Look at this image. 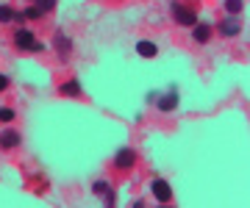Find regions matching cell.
I'll use <instances>...</instances> for the list:
<instances>
[{
	"label": "cell",
	"instance_id": "1",
	"mask_svg": "<svg viewBox=\"0 0 250 208\" xmlns=\"http://www.w3.org/2000/svg\"><path fill=\"white\" fill-rule=\"evenodd\" d=\"M172 17L178 19L181 25H195V22H197L195 11H192V9H184L181 3H172Z\"/></svg>",
	"mask_w": 250,
	"mask_h": 208
},
{
	"label": "cell",
	"instance_id": "2",
	"mask_svg": "<svg viewBox=\"0 0 250 208\" xmlns=\"http://www.w3.org/2000/svg\"><path fill=\"white\" fill-rule=\"evenodd\" d=\"M56 53H59V58H62V61H70V53H72V42L67 37H64V34H59V37H56Z\"/></svg>",
	"mask_w": 250,
	"mask_h": 208
},
{
	"label": "cell",
	"instance_id": "3",
	"mask_svg": "<svg viewBox=\"0 0 250 208\" xmlns=\"http://www.w3.org/2000/svg\"><path fill=\"white\" fill-rule=\"evenodd\" d=\"M150 189H153V194H156V200H159L161 206H164V203H170V200H172V189H170V186H167L164 181H153V186H150Z\"/></svg>",
	"mask_w": 250,
	"mask_h": 208
},
{
	"label": "cell",
	"instance_id": "4",
	"mask_svg": "<svg viewBox=\"0 0 250 208\" xmlns=\"http://www.w3.org/2000/svg\"><path fill=\"white\" fill-rule=\"evenodd\" d=\"M34 34H31V31H25V28H20L17 34H14V45L20 47V50H31V47H34Z\"/></svg>",
	"mask_w": 250,
	"mask_h": 208
},
{
	"label": "cell",
	"instance_id": "5",
	"mask_svg": "<svg viewBox=\"0 0 250 208\" xmlns=\"http://www.w3.org/2000/svg\"><path fill=\"white\" fill-rule=\"evenodd\" d=\"M134 161H136V153L131 150V147L120 150V153H117V158H114V164L120 167V170H128V167H134Z\"/></svg>",
	"mask_w": 250,
	"mask_h": 208
},
{
	"label": "cell",
	"instance_id": "6",
	"mask_svg": "<svg viewBox=\"0 0 250 208\" xmlns=\"http://www.w3.org/2000/svg\"><path fill=\"white\" fill-rule=\"evenodd\" d=\"M159 109L161 111H175V109H178V92H175V89L167 92V95L159 100Z\"/></svg>",
	"mask_w": 250,
	"mask_h": 208
},
{
	"label": "cell",
	"instance_id": "7",
	"mask_svg": "<svg viewBox=\"0 0 250 208\" xmlns=\"http://www.w3.org/2000/svg\"><path fill=\"white\" fill-rule=\"evenodd\" d=\"M20 145V133L17 131H3V133H0V147H6V150H11V147H17Z\"/></svg>",
	"mask_w": 250,
	"mask_h": 208
},
{
	"label": "cell",
	"instance_id": "8",
	"mask_svg": "<svg viewBox=\"0 0 250 208\" xmlns=\"http://www.w3.org/2000/svg\"><path fill=\"white\" fill-rule=\"evenodd\" d=\"M220 34H223V37H236V34H239V22H236V19H223V22H220Z\"/></svg>",
	"mask_w": 250,
	"mask_h": 208
},
{
	"label": "cell",
	"instance_id": "9",
	"mask_svg": "<svg viewBox=\"0 0 250 208\" xmlns=\"http://www.w3.org/2000/svg\"><path fill=\"white\" fill-rule=\"evenodd\" d=\"M136 53L142 56V58H153V56L159 53V47L153 45V42H147V39H145V42H139V45H136Z\"/></svg>",
	"mask_w": 250,
	"mask_h": 208
},
{
	"label": "cell",
	"instance_id": "10",
	"mask_svg": "<svg viewBox=\"0 0 250 208\" xmlns=\"http://www.w3.org/2000/svg\"><path fill=\"white\" fill-rule=\"evenodd\" d=\"M62 95H67V97H78L81 95V83L78 81H67L62 86Z\"/></svg>",
	"mask_w": 250,
	"mask_h": 208
},
{
	"label": "cell",
	"instance_id": "11",
	"mask_svg": "<svg viewBox=\"0 0 250 208\" xmlns=\"http://www.w3.org/2000/svg\"><path fill=\"white\" fill-rule=\"evenodd\" d=\"M208 37H211L208 25H195V42H208Z\"/></svg>",
	"mask_w": 250,
	"mask_h": 208
},
{
	"label": "cell",
	"instance_id": "12",
	"mask_svg": "<svg viewBox=\"0 0 250 208\" xmlns=\"http://www.w3.org/2000/svg\"><path fill=\"white\" fill-rule=\"evenodd\" d=\"M14 17H17V14H14L9 6H0V22H11Z\"/></svg>",
	"mask_w": 250,
	"mask_h": 208
},
{
	"label": "cell",
	"instance_id": "13",
	"mask_svg": "<svg viewBox=\"0 0 250 208\" xmlns=\"http://www.w3.org/2000/svg\"><path fill=\"white\" fill-rule=\"evenodd\" d=\"M56 6V0H36V9L42 11V14H45V11H50Z\"/></svg>",
	"mask_w": 250,
	"mask_h": 208
},
{
	"label": "cell",
	"instance_id": "14",
	"mask_svg": "<svg viewBox=\"0 0 250 208\" xmlns=\"http://www.w3.org/2000/svg\"><path fill=\"white\" fill-rule=\"evenodd\" d=\"M225 9L231 14H236V11H242V0H225Z\"/></svg>",
	"mask_w": 250,
	"mask_h": 208
},
{
	"label": "cell",
	"instance_id": "15",
	"mask_svg": "<svg viewBox=\"0 0 250 208\" xmlns=\"http://www.w3.org/2000/svg\"><path fill=\"white\" fill-rule=\"evenodd\" d=\"M20 17H22V19H36V17H42V11H39V9H25Z\"/></svg>",
	"mask_w": 250,
	"mask_h": 208
},
{
	"label": "cell",
	"instance_id": "16",
	"mask_svg": "<svg viewBox=\"0 0 250 208\" xmlns=\"http://www.w3.org/2000/svg\"><path fill=\"white\" fill-rule=\"evenodd\" d=\"M14 119V111L11 109H0V122H11Z\"/></svg>",
	"mask_w": 250,
	"mask_h": 208
},
{
	"label": "cell",
	"instance_id": "17",
	"mask_svg": "<svg viewBox=\"0 0 250 208\" xmlns=\"http://www.w3.org/2000/svg\"><path fill=\"white\" fill-rule=\"evenodd\" d=\"M92 191H95V194H106V191H108V186H106L103 181H98L95 186H92Z\"/></svg>",
	"mask_w": 250,
	"mask_h": 208
},
{
	"label": "cell",
	"instance_id": "18",
	"mask_svg": "<svg viewBox=\"0 0 250 208\" xmlns=\"http://www.w3.org/2000/svg\"><path fill=\"white\" fill-rule=\"evenodd\" d=\"M103 197H106V200H103V203H106V206H114V200H117V197H114V191H111V189H108L106 194H103Z\"/></svg>",
	"mask_w": 250,
	"mask_h": 208
},
{
	"label": "cell",
	"instance_id": "19",
	"mask_svg": "<svg viewBox=\"0 0 250 208\" xmlns=\"http://www.w3.org/2000/svg\"><path fill=\"white\" fill-rule=\"evenodd\" d=\"M6 86H9V78H6V75H0V92L6 89Z\"/></svg>",
	"mask_w": 250,
	"mask_h": 208
}]
</instances>
